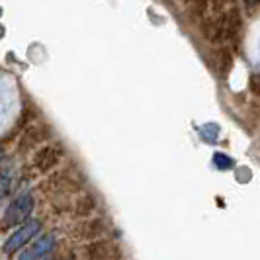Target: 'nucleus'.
<instances>
[{"label": "nucleus", "instance_id": "6", "mask_svg": "<svg viewBox=\"0 0 260 260\" xmlns=\"http://www.w3.org/2000/svg\"><path fill=\"white\" fill-rule=\"evenodd\" d=\"M31 211H34V196L29 194L20 196V198H16L12 204H10V208L6 209L2 225L4 227H16V225L26 221L27 217L31 215Z\"/></svg>", "mask_w": 260, "mask_h": 260}, {"label": "nucleus", "instance_id": "14", "mask_svg": "<svg viewBox=\"0 0 260 260\" xmlns=\"http://www.w3.org/2000/svg\"><path fill=\"white\" fill-rule=\"evenodd\" d=\"M248 92L252 94L254 100H260V75L258 73H252L248 77Z\"/></svg>", "mask_w": 260, "mask_h": 260}, {"label": "nucleus", "instance_id": "11", "mask_svg": "<svg viewBox=\"0 0 260 260\" xmlns=\"http://www.w3.org/2000/svg\"><path fill=\"white\" fill-rule=\"evenodd\" d=\"M98 208H100L98 198L94 194H88V192L77 194L75 202H73V213L80 219H90L92 215L98 211Z\"/></svg>", "mask_w": 260, "mask_h": 260}, {"label": "nucleus", "instance_id": "8", "mask_svg": "<svg viewBox=\"0 0 260 260\" xmlns=\"http://www.w3.org/2000/svg\"><path fill=\"white\" fill-rule=\"evenodd\" d=\"M39 229H41V221H39V219H31V221H27L26 225H22L20 229H16V233H14L12 237L6 239V243H4V252H6V254H12L16 248L27 245V241H29L31 237H36V235L39 233Z\"/></svg>", "mask_w": 260, "mask_h": 260}, {"label": "nucleus", "instance_id": "15", "mask_svg": "<svg viewBox=\"0 0 260 260\" xmlns=\"http://www.w3.org/2000/svg\"><path fill=\"white\" fill-rule=\"evenodd\" d=\"M180 2H182L184 6H190V4H192V2H194V0H180Z\"/></svg>", "mask_w": 260, "mask_h": 260}, {"label": "nucleus", "instance_id": "3", "mask_svg": "<svg viewBox=\"0 0 260 260\" xmlns=\"http://www.w3.org/2000/svg\"><path fill=\"white\" fill-rule=\"evenodd\" d=\"M63 158H65V147L63 145L47 143L31 155V167L38 172H41V174H45V172L53 170L55 167H59V162Z\"/></svg>", "mask_w": 260, "mask_h": 260}, {"label": "nucleus", "instance_id": "5", "mask_svg": "<svg viewBox=\"0 0 260 260\" xmlns=\"http://www.w3.org/2000/svg\"><path fill=\"white\" fill-rule=\"evenodd\" d=\"M200 34L208 43H211L213 47H221L227 45V26H225V14L219 16H208L202 24H200Z\"/></svg>", "mask_w": 260, "mask_h": 260}, {"label": "nucleus", "instance_id": "13", "mask_svg": "<svg viewBox=\"0 0 260 260\" xmlns=\"http://www.w3.org/2000/svg\"><path fill=\"white\" fill-rule=\"evenodd\" d=\"M233 6H237V0H211V14L219 16V14L231 10Z\"/></svg>", "mask_w": 260, "mask_h": 260}, {"label": "nucleus", "instance_id": "1", "mask_svg": "<svg viewBox=\"0 0 260 260\" xmlns=\"http://www.w3.org/2000/svg\"><path fill=\"white\" fill-rule=\"evenodd\" d=\"M86 186V176L78 167H65V169L53 172L51 176L45 178L41 184V190L51 196H71V194H82Z\"/></svg>", "mask_w": 260, "mask_h": 260}, {"label": "nucleus", "instance_id": "7", "mask_svg": "<svg viewBox=\"0 0 260 260\" xmlns=\"http://www.w3.org/2000/svg\"><path fill=\"white\" fill-rule=\"evenodd\" d=\"M225 26H227V45L233 47L235 53L241 49V43H243V14L239 6H233L231 10L225 12Z\"/></svg>", "mask_w": 260, "mask_h": 260}, {"label": "nucleus", "instance_id": "4", "mask_svg": "<svg viewBox=\"0 0 260 260\" xmlns=\"http://www.w3.org/2000/svg\"><path fill=\"white\" fill-rule=\"evenodd\" d=\"M78 260H121V250L112 241H92L77 250Z\"/></svg>", "mask_w": 260, "mask_h": 260}, {"label": "nucleus", "instance_id": "12", "mask_svg": "<svg viewBox=\"0 0 260 260\" xmlns=\"http://www.w3.org/2000/svg\"><path fill=\"white\" fill-rule=\"evenodd\" d=\"M53 243H55V239H53V235H43L41 239H38L34 245L29 248H26L22 254H20V260H39L43 258L49 250H51Z\"/></svg>", "mask_w": 260, "mask_h": 260}, {"label": "nucleus", "instance_id": "9", "mask_svg": "<svg viewBox=\"0 0 260 260\" xmlns=\"http://www.w3.org/2000/svg\"><path fill=\"white\" fill-rule=\"evenodd\" d=\"M108 229H110V223L106 221L104 217H90V219H86V221L80 223V227L77 229V237L78 239H82V241H100L106 233H108Z\"/></svg>", "mask_w": 260, "mask_h": 260}, {"label": "nucleus", "instance_id": "2", "mask_svg": "<svg viewBox=\"0 0 260 260\" xmlns=\"http://www.w3.org/2000/svg\"><path fill=\"white\" fill-rule=\"evenodd\" d=\"M51 135H53L51 125H47L43 121H34L29 127H26V129L22 131L16 149H18L20 155H26V153H31V151L36 153L43 145H47V141L51 139Z\"/></svg>", "mask_w": 260, "mask_h": 260}, {"label": "nucleus", "instance_id": "10", "mask_svg": "<svg viewBox=\"0 0 260 260\" xmlns=\"http://www.w3.org/2000/svg\"><path fill=\"white\" fill-rule=\"evenodd\" d=\"M235 49L233 47H229V45H221V47H215V51H213V59H211V67H213V71L217 73V77L219 78H227L231 75V71H233V65H235Z\"/></svg>", "mask_w": 260, "mask_h": 260}]
</instances>
